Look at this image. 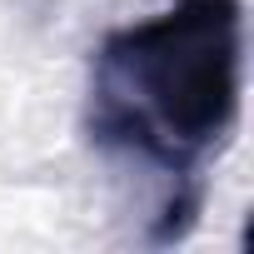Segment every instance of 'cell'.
<instances>
[{
  "mask_svg": "<svg viewBox=\"0 0 254 254\" xmlns=\"http://www.w3.org/2000/svg\"><path fill=\"white\" fill-rule=\"evenodd\" d=\"M244 95V5L170 0L165 10L100 40L85 95V135L95 150L135 160L170 180L150 224L175 244L199 224L204 170L224 155Z\"/></svg>",
  "mask_w": 254,
  "mask_h": 254,
  "instance_id": "obj_1",
  "label": "cell"
}]
</instances>
